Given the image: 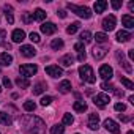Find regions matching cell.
I'll list each match as a JSON object with an SVG mask.
<instances>
[{
    "label": "cell",
    "mask_w": 134,
    "mask_h": 134,
    "mask_svg": "<svg viewBox=\"0 0 134 134\" xmlns=\"http://www.w3.org/2000/svg\"><path fill=\"white\" fill-rule=\"evenodd\" d=\"M21 126L27 134H44L46 125L40 117L35 115H25L21 118Z\"/></svg>",
    "instance_id": "6da1fadb"
},
{
    "label": "cell",
    "mask_w": 134,
    "mask_h": 134,
    "mask_svg": "<svg viewBox=\"0 0 134 134\" xmlns=\"http://www.w3.org/2000/svg\"><path fill=\"white\" fill-rule=\"evenodd\" d=\"M79 76L84 82H88V84H95V81H96L95 73H93L90 65H81L79 66Z\"/></svg>",
    "instance_id": "7a4b0ae2"
},
{
    "label": "cell",
    "mask_w": 134,
    "mask_h": 134,
    "mask_svg": "<svg viewBox=\"0 0 134 134\" xmlns=\"http://www.w3.org/2000/svg\"><path fill=\"white\" fill-rule=\"evenodd\" d=\"M70 11H73L74 14H77L79 18H84V19H90L92 18V10L88 7H79V5H74V3H68L66 5Z\"/></svg>",
    "instance_id": "3957f363"
},
{
    "label": "cell",
    "mask_w": 134,
    "mask_h": 134,
    "mask_svg": "<svg viewBox=\"0 0 134 134\" xmlns=\"http://www.w3.org/2000/svg\"><path fill=\"white\" fill-rule=\"evenodd\" d=\"M19 71H21L22 77L29 79V77H32V76H35L38 73V66L36 65H32V63H25V65H21L19 66Z\"/></svg>",
    "instance_id": "277c9868"
},
{
    "label": "cell",
    "mask_w": 134,
    "mask_h": 134,
    "mask_svg": "<svg viewBox=\"0 0 134 134\" xmlns=\"http://www.w3.org/2000/svg\"><path fill=\"white\" fill-rule=\"evenodd\" d=\"M109 101H110V98H109L106 93H99V95H96V96L93 98L95 106H96V107H99V109H104V107L109 104Z\"/></svg>",
    "instance_id": "5b68a950"
},
{
    "label": "cell",
    "mask_w": 134,
    "mask_h": 134,
    "mask_svg": "<svg viewBox=\"0 0 134 134\" xmlns=\"http://www.w3.org/2000/svg\"><path fill=\"white\" fill-rule=\"evenodd\" d=\"M99 76L107 82L109 79H112V76H114V70H112V66H109V65H101L99 66Z\"/></svg>",
    "instance_id": "8992f818"
},
{
    "label": "cell",
    "mask_w": 134,
    "mask_h": 134,
    "mask_svg": "<svg viewBox=\"0 0 134 134\" xmlns=\"http://www.w3.org/2000/svg\"><path fill=\"white\" fill-rule=\"evenodd\" d=\"M104 128H106L109 132H112V134H120V126H118V123H117L115 120H112V118L104 120Z\"/></svg>",
    "instance_id": "52a82bcc"
},
{
    "label": "cell",
    "mask_w": 134,
    "mask_h": 134,
    "mask_svg": "<svg viewBox=\"0 0 134 134\" xmlns=\"http://www.w3.org/2000/svg\"><path fill=\"white\" fill-rule=\"evenodd\" d=\"M115 22H117L115 16L110 14V16H107V18L103 19V29H104L106 32H112V30L115 29Z\"/></svg>",
    "instance_id": "ba28073f"
},
{
    "label": "cell",
    "mask_w": 134,
    "mask_h": 134,
    "mask_svg": "<svg viewBox=\"0 0 134 134\" xmlns=\"http://www.w3.org/2000/svg\"><path fill=\"white\" fill-rule=\"evenodd\" d=\"M117 60L120 62V66H123V70L126 71V73H131L132 71V68H131V65H129V62L125 58V54L121 52V51H117Z\"/></svg>",
    "instance_id": "9c48e42d"
},
{
    "label": "cell",
    "mask_w": 134,
    "mask_h": 134,
    "mask_svg": "<svg viewBox=\"0 0 134 134\" xmlns=\"http://www.w3.org/2000/svg\"><path fill=\"white\" fill-rule=\"evenodd\" d=\"M46 73L51 77H60L63 74V70L60 68V66H57V65H49V66H46Z\"/></svg>",
    "instance_id": "30bf717a"
},
{
    "label": "cell",
    "mask_w": 134,
    "mask_h": 134,
    "mask_svg": "<svg viewBox=\"0 0 134 134\" xmlns=\"http://www.w3.org/2000/svg\"><path fill=\"white\" fill-rule=\"evenodd\" d=\"M88 128L92 131H98V128H99V115L98 114H90L88 115Z\"/></svg>",
    "instance_id": "8fae6325"
},
{
    "label": "cell",
    "mask_w": 134,
    "mask_h": 134,
    "mask_svg": "<svg viewBox=\"0 0 134 134\" xmlns=\"http://www.w3.org/2000/svg\"><path fill=\"white\" fill-rule=\"evenodd\" d=\"M41 32H43L44 35H52V33L57 32V25H55L54 22H44V24L41 25Z\"/></svg>",
    "instance_id": "7c38bea8"
},
{
    "label": "cell",
    "mask_w": 134,
    "mask_h": 134,
    "mask_svg": "<svg viewBox=\"0 0 134 134\" xmlns=\"http://www.w3.org/2000/svg\"><path fill=\"white\" fill-rule=\"evenodd\" d=\"M11 40H13V43H22L25 40V32L21 29H16L11 35Z\"/></svg>",
    "instance_id": "4fadbf2b"
},
{
    "label": "cell",
    "mask_w": 134,
    "mask_h": 134,
    "mask_svg": "<svg viewBox=\"0 0 134 134\" xmlns=\"http://www.w3.org/2000/svg\"><path fill=\"white\" fill-rule=\"evenodd\" d=\"M106 54H107V47H106V46H95V49H93V57H95L96 60H101Z\"/></svg>",
    "instance_id": "5bb4252c"
},
{
    "label": "cell",
    "mask_w": 134,
    "mask_h": 134,
    "mask_svg": "<svg viewBox=\"0 0 134 134\" xmlns=\"http://www.w3.org/2000/svg\"><path fill=\"white\" fill-rule=\"evenodd\" d=\"M101 88L104 90V92H112V93H115L117 96H123V92H120V90H117L110 82H103L101 84Z\"/></svg>",
    "instance_id": "9a60e30c"
},
{
    "label": "cell",
    "mask_w": 134,
    "mask_h": 134,
    "mask_svg": "<svg viewBox=\"0 0 134 134\" xmlns=\"http://www.w3.org/2000/svg\"><path fill=\"white\" fill-rule=\"evenodd\" d=\"M117 41H120V43H126V41H129L131 38H132V35L129 33V32H126V30H120V32H117Z\"/></svg>",
    "instance_id": "2e32d148"
},
{
    "label": "cell",
    "mask_w": 134,
    "mask_h": 134,
    "mask_svg": "<svg viewBox=\"0 0 134 134\" xmlns=\"http://www.w3.org/2000/svg\"><path fill=\"white\" fill-rule=\"evenodd\" d=\"M21 54H22L24 57H33V55L36 54V51H35V47H33V46L24 44V46H21Z\"/></svg>",
    "instance_id": "e0dca14e"
},
{
    "label": "cell",
    "mask_w": 134,
    "mask_h": 134,
    "mask_svg": "<svg viewBox=\"0 0 134 134\" xmlns=\"http://www.w3.org/2000/svg\"><path fill=\"white\" fill-rule=\"evenodd\" d=\"M13 62V57L8 52H2L0 54V66H10Z\"/></svg>",
    "instance_id": "ac0fdd59"
},
{
    "label": "cell",
    "mask_w": 134,
    "mask_h": 134,
    "mask_svg": "<svg viewBox=\"0 0 134 134\" xmlns=\"http://www.w3.org/2000/svg\"><path fill=\"white\" fill-rule=\"evenodd\" d=\"M73 62H74V57H73L71 54H66V55H63V57L60 58V65H62V66H65V68L71 66V65H73Z\"/></svg>",
    "instance_id": "d6986e66"
},
{
    "label": "cell",
    "mask_w": 134,
    "mask_h": 134,
    "mask_svg": "<svg viewBox=\"0 0 134 134\" xmlns=\"http://www.w3.org/2000/svg\"><path fill=\"white\" fill-rule=\"evenodd\" d=\"M121 24L126 29H134V18H131L129 14H125V16H121Z\"/></svg>",
    "instance_id": "ffe728a7"
},
{
    "label": "cell",
    "mask_w": 134,
    "mask_h": 134,
    "mask_svg": "<svg viewBox=\"0 0 134 134\" xmlns=\"http://www.w3.org/2000/svg\"><path fill=\"white\" fill-rule=\"evenodd\" d=\"M58 92H60V93H70V92H71V82H70V81H63V82H60Z\"/></svg>",
    "instance_id": "44dd1931"
},
{
    "label": "cell",
    "mask_w": 134,
    "mask_h": 134,
    "mask_svg": "<svg viewBox=\"0 0 134 134\" xmlns=\"http://www.w3.org/2000/svg\"><path fill=\"white\" fill-rule=\"evenodd\" d=\"M106 7H107V2H106V0H98V2H95V5H93V8H95L96 13H103V11L106 10Z\"/></svg>",
    "instance_id": "7402d4cb"
},
{
    "label": "cell",
    "mask_w": 134,
    "mask_h": 134,
    "mask_svg": "<svg viewBox=\"0 0 134 134\" xmlns=\"http://www.w3.org/2000/svg\"><path fill=\"white\" fill-rule=\"evenodd\" d=\"M13 123V120H11V117L7 114V112H0V125H7V126H10Z\"/></svg>",
    "instance_id": "603a6c76"
},
{
    "label": "cell",
    "mask_w": 134,
    "mask_h": 134,
    "mask_svg": "<svg viewBox=\"0 0 134 134\" xmlns=\"http://www.w3.org/2000/svg\"><path fill=\"white\" fill-rule=\"evenodd\" d=\"M3 10H5V16H7L8 24H13V22H14V18H13V8H11L10 5H5Z\"/></svg>",
    "instance_id": "cb8c5ba5"
},
{
    "label": "cell",
    "mask_w": 134,
    "mask_h": 134,
    "mask_svg": "<svg viewBox=\"0 0 134 134\" xmlns=\"http://www.w3.org/2000/svg\"><path fill=\"white\" fill-rule=\"evenodd\" d=\"M32 18H33V21H43V19L46 18V13H44L41 8H36V10L32 13Z\"/></svg>",
    "instance_id": "d4e9b609"
},
{
    "label": "cell",
    "mask_w": 134,
    "mask_h": 134,
    "mask_svg": "<svg viewBox=\"0 0 134 134\" xmlns=\"http://www.w3.org/2000/svg\"><path fill=\"white\" fill-rule=\"evenodd\" d=\"M16 85H18L19 88H29V87H30V81L21 76V77L16 79Z\"/></svg>",
    "instance_id": "484cf974"
},
{
    "label": "cell",
    "mask_w": 134,
    "mask_h": 134,
    "mask_svg": "<svg viewBox=\"0 0 134 134\" xmlns=\"http://www.w3.org/2000/svg\"><path fill=\"white\" fill-rule=\"evenodd\" d=\"M73 109H74L76 112H85V110H87V103H85V101H76V103L73 104Z\"/></svg>",
    "instance_id": "4316f807"
},
{
    "label": "cell",
    "mask_w": 134,
    "mask_h": 134,
    "mask_svg": "<svg viewBox=\"0 0 134 134\" xmlns=\"http://www.w3.org/2000/svg\"><path fill=\"white\" fill-rule=\"evenodd\" d=\"M79 27H81V24H79V22H73V24H70L68 27H66V33L74 35V33L79 30Z\"/></svg>",
    "instance_id": "83f0119b"
},
{
    "label": "cell",
    "mask_w": 134,
    "mask_h": 134,
    "mask_svg": "<svg viewBox=\"0 0 134 134\" xmlns=\"http://www.w3.org/2000/svg\"><path fill=\"white\" fill-rule=\"evenodd\" d=\"M44 90H46V84H44V82H38V84L33 87V95H41Z\"/></svg>",
    "instance_id": "f1b7e54d"
},
{
    "label": "cell",
    "mask_w": 134,
    "mask_h": 134,
    "mask_svg": "<svg viewBox=\"0 0 134 134\" xmlns=\"http://www.w3.org/2000/svg\"><path fill=\"white\" fill-rule=\"evenodd\" d=\"M95 40H96V43H101V44H104V43H107V35L106 33H103V32H98L96 35H95Z\"/></svg>",
    "instance_id": "f546056e"
},
{
    "label": "cell",
    "mask_w": 134,
    "mask_h": 134,
    "mask_svg": "<svg viewBox=\"0 0 134 134\" xmlns=\"http://www.w3.org/2000/svg\"><path fill=\"white\" fill-rule=\"evenodd\" d=\"M120 82H121V85H123L125 88H128V90H134V84H132L128 77H120Z\"/></svg>",
    "instance_id": "4dcf8cb0"
},
{
    "label": "cell",
    "mask_w": 134,
    "mask_h": 134,
    "mask_svg": "<svg viewBox=\"0 0 134 134\" xmlns=\"http://www.w3.org/2000/svg\"><path fill=\"white\" fill-rule=\"evenodd\" d=\"M51 47H52L54 51H58V49H62V47H63V40H60V38H55V40L51 43Z\"/></svg>",
    "instance_id": "1f68e13d"
},
{
    "label": "cell",
    "mask_w": 134,
    "mask_h": 134,
    "mask_svg": "<svg viewBox=\"0 0 134 134\" xmlns=\"http://www.w3.org/2000/svg\"><path fill=\"white\" fill-rule=\"evenodd\" d=\"M92 41V33L90 32H82L81 33V43H90Z\"/></svg>",
    "instance_id": "d6a6232c"
},
{
    "label": "cell",
    "mask_w": 134,
    "mask_h": 134,
    "mask_svg": "<svg viewBox=\"0 0 134 134\" xmlns=\"http://www.w3.org/2000/svg\"><path fill=\"white\" fill-rule=\"evenodd\" d=\"M63 132H65V126L63 125H55L51 129V134H63Z\"/></svg>",
    "instance_id": "836d02e7"
},
{
    "label": "cell",
    "mask_w": 134,
    "mask_h": 134,
    "mask_svg": "<svg viewBox=\"0 0 134 134\" xmlns=\"http://www.w3.org/2000/svg\"><path fill=\"white\" fill-rule=\"evenodd\" d=\"M5 38H7V32L0 29V46H5V47H8V49H10V44L5 41Z\"/></svg>",
    "instance_id": "e575fe53"
},
{
    "label": "cell",
    "mask_w": 134,
    "mask_h": 134,
    "mask_svg": "<svg viewBox=\"0 0 134 134\" xmlns=\"http://www.w3.org/2000/svg\"><path fill=\"white\" fill-rule=\"evenodd\" d=\"M24 109H25L27 112H33V110L36 109V104H35L33 101H25V103H24Z\"/></svg>",
    "instance_id": "d590c367"
},
{
    "label": "cell",
    "mask_w": 134,
    "mask_h": 134,
    "mask_svg": "<svg viewBox=\"0 0 134 134\" xmlns=\"http://www.w3.org/2000/svg\"><path fill=\"white\" fill-rule=\"evenodd\" d=\"M73 121H74V117L71 114H65L63 115V125H73Z\"/></svg>",
    "instance_id": "8d00e7d4"
},
{
    "label": "cell",
    "mask_w": 134,
    "mask_h": 134,
    "mask_svg": "<svg viewBox=\"0 0 134 134\" xmlns=\"http://www.w3.org/2000/svg\"><path fill=\"white\" fill-rule=\"evenodd\" d=\"M52 101H54L52 96H43V98H41V106H49Z\"/></svg>",
    "instance_id": "74e56055"
},
{
    "label": "cell",
    "mask_w": 134,
    "mask_h": 134,
    "mask_svg": "<svg viewBox=\"0 0 134 134\" xmlns=\"http://www.w3.org/2000/svg\"><path fill=\"white\" fill-rule=\"evenodd\" d=\"M115 110H117V112H125V110H126V106H125L123 103H117V104H115Z\"/></svg>",
    "instance_id": "f35d334b"
},
{
    "label": "cell",
    "mask_w": 134,
    "mask_h": 134,
    "mask_svg": "<svg viewBox=\"0 0 134 134\" xmlns=\"http://www.w3.org/2000/svg\"><path fill=\"white\" fill-rule=\"evenodd\" d=\"M32 21H33L32 13H24V22H25V24H30Z\"/></svg>",
    "instance_id": "ab89813d"
},
{
    "label": "cell",
    "mask_w": 134,
    "mask_h": 134,
    "mask_svg": "<svg viewBox=\"0 0 134 134\" xmlns=\"http://www.w3.org/2000/svg\"><path fill=\"white\" fill-rule=\"evenodd\" d=\"M30 40H32L33 43H40V40H41V38H40V35H38V33L32 32V33H30Z\"/></svg>",
    "instance_id": "60d3db41"
},
{
    "label": "cell",
    "mask_w": 134,
    "mask_h": 134,
    "mask_svg": "<svg viewBox=\"0 0 134 134\" xmlns=\"http://www.w3.org/2000/svg\"><path fill=\"white\" fill-rule=\"evenodd\" d=\"M74 51H77V52H85L84 43H76V44H74Z\"/></svg>",
    "instance_id": "b9f144b4"
},
{
    "label": "cell",
    "mask_w": 134,
    "mask_h": 134,
    "mask_svg": "<svg viewBox=\"0 0 134 134\" xmlns=\"http://www.w3.org/2000/svg\"><path fill=\"white\" fill-rule=\"evenodd\" d=\"M121 7V2H120V0H114V2H112V8L114 10H118Z\"/></svg>",
    "instance_id": "7bdbcfd3"
},
{
    "label": "cell",
    "mask_w": 134,
    "mask_h": 134,
    "mask_svg": "<svg viewBox=\"0 0 134 134\" xmlns=\"http://www.w3.org/2000/svg\"><path fill=\"white\" fill-rule=\"evenodd\" d=\"M3 85H5L7 88H10V87H11V81H10L7 76H3Z\"/></svg>",
    "instance_id": "ee69618b"
},
{
    "label": "cell",
    "mask_w": 134,
    "mask_h": 134,
    "mask_svg": "<svg viewBox=\"0 0 134 134\" xmlns=\"http://www.w3.org/2000/svg\"><path fill=\"white\" fill-rule=\"evenodd\" d=\"M85 57H87V55H85V52H79V54H77V60H79V62H84V60H85Z\"/></svg>",
    "instance_id": "f6af8a7d"
},
{
    "label": "cell",
    "mask_w": 134,
    "mask_h": 134,
    "mask_svg": "<svg viewBox=\"0 0 134 134\" xmlns=\"http://www.w3.org/2000/svg\"><path fill=\"white\" fill-rule=\"evenodd\" d=\"M118 117H120L121 121H129V120H131V117H128V115H121V114H120Z\"/></svg>",
    "instance_id": "bcb514c9"
},
{
    "label": "cell",
    "mask_w": 134,
    "mask_h": 134,
    "mask_svg": "<svg viewBox=\"0 0 134 134\" xmlns=\"http://www.w3.org/2000/svg\"><path fill=\"white\" fill-rule=\"evenodd\" d=\"M57 14H58V16H60V18H66V13H65V11H63V10H60V11H58V13H57Z\"/></svg>",
    "instance_id": "7dc6e473"
},
{
    "label": "cell",
    "mask_w": 134,
    "mask_h": 134,
    "mask_svg": "<svg viewBox=\"0 0 134 134\" xmlns=\"http://www.w3.org/2000/svg\"><path fill=\"white\" fill-rule=\"evenodd\" d=\"M128 55H129V58H131V60H134V49H131V51L128 52Z\"/></svg>",
    "instance_id": "c3c4849f"
},
{
    "label": "cell",
    "mask_w": 134,
    "mask_h": 134,
    "mask_svg": "<svg viewBox=\"0 0 134 134\" xmlns=\"http://www.w3.org/2000/svg\"><path fill=\"white\" fill-rule=\"evenodd\" d=\"M128 7H129V10H131V11L134 10V3H132V2H129V5H128Z\"/></svg>",
    "instance_id": "681fc988"
},
{
    "label": "cell",
    "mask_w": 134,
    "mask_h": 134,
    "mask_svg": "<svg viewBox=\"0 0 134 134\" xmlns=\"http://www.w3.org/2000/svg\"><path fill=\"white\" fill-rule=\"evenodd\" d=\"M128 134H134V132H132V131H128Z\"/></svg>",
    "instance_id": "f907efd6"
},
{
    "label": "cell",
    "mask_w": 134,
    "mask_h": 134,
    "mask_svg": "<svg viewBox=\"0 0 134 134\" xmlns=\"http://www.w3.org/2000/svg\"><path fill=\"white\" fill-rule=\"evenodd\" d=\"M0 92H2V87H0Z\"/></svg>",
    "instance_id": "816d5d0a"
}]
</instances>
